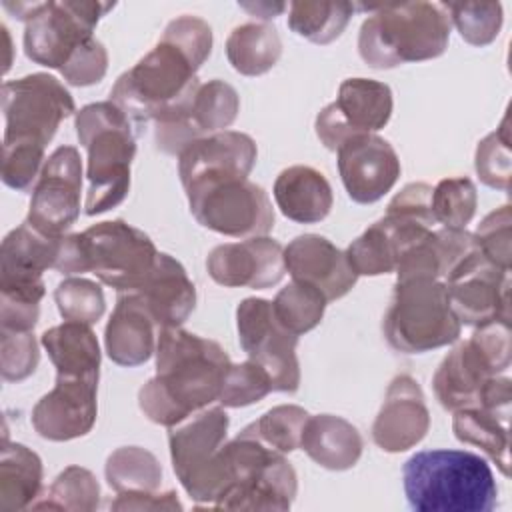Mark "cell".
Wrapping results in <instances>:
<instances>
[{"label": "cell", "instance_id": "obj_1", "mask_svg": "<svg viewBox=\"0 0 512 512\" xmlns=\"http://www.w3.org/2000/svg\"><path fill=\"white\" fill-rule=\"evenodd\" d=\"M212 52V28L198 16L168 22L158 44L118 76L110 100L132 122H154L186 102L200 86L196 72Z\"/></svg>", "mask_w": 512, "mask_h": 512}, {"label": "cell", "instance_id": "obj_2", "mask_svg": "<svg viewBox=\"0 0 512 512\" xmlns=\"http://www.w3.org/2000/svg\"><path fill=\"white\" fill-rule=\"evenodd\" d=\"M154 358L156 374L138 390V406L150 422L166 428L218 402L232 364L216 340L182 326L160 328Z\"/></svg>", "mask_w": 512, "mask_h": 512}, {"label": "cell", "instance_id": "obj_3", "mask_svg": "<svg viewBox=\"0 0 512 512\" xmlns=\"http://www.w3.org/2000/svg\"><path fill=\"white\" fill-rule=\"evenodd\" d=\"M408 506L418 512H490L498 486L488 462L468 450H422L402 466Z\"/></svg>", "mask_w": 512, "mask_h": 512}, {"label": "cell", "instance_id": "obj_4", "mask_svg": "<svg viewBox=\"0 0 512 512\" xmlns=\"http://www.w3.org/2000/svg\"><path fill=\"white\" fill-rule=\"evenodd\" d=\"M368 18L360 26L358 54L378 70L438 58L450 40V14L442 2L354 6Z\"/></svg>", "mask_w": 512, "mask_h": 512}, {"label": "cell", "instance_id": "obj_5", "mask_svg": "<svg viewBox=\"0 0 512 512\" xmlns=\"http://www.w3.org/2000/svg\"><path fill=\"white\" fill-rule=\"evenodd\" d=\"M74 128L80 144L88 152L84 212L96 216L116 208L128 196L136 138L130 118L112 100L80 108L74 116Z\"/></svg>", "mask_w": 512, "mask_h": 512}, {"label": "cell", "instance_id": "obj_6", "mask_svg": "<svg viewBox=\"0 0 512 512\" xmlns=\"http://www.w3.org/2000/svg\"><path fill=\"white\" fill-rule=\"evenodd\" d=\"M156 256L146 232L124 220H106L64 236L54 268L66 276L92 272L106 286L128 292L144 282Z\"/></svg>", "mask_w": 512, "mask_h": 512}, {"label": "cell", "instance_id": "obj_7", "mask_svg": "<svg viewBox=\"0 0 512 512\" xmlns=\"http://www.w3.org/2000/svg\"><path fill=\"white\" fill-rule=\"evenodd\" d=\"M228 462V488L214 504L216 510H278L292 506L298 478L286 456L246 428L224 442Z\"/></svg>", "mask_w": 512, "mask_h": 512}, {"label": "cell", "instance_id": "obj_8", "mask_svg": "<svg viewBox=\"0 0 512 512\" xmlns=\"http://www.w3.org/2000/svg\"><path fill=\"white\" fill-rule=\"evenodd\" d=\"M460 326L442 280H396L382 320L384 338L394 350L422 354L448 346L458 340Z\"/></svg>", "mask_w": 512, "mask_h": 512}, {"label": "cell", "instance_id": "obj_9", "mask_svg": "<svg viewBox=\"0 0 512 512\" xmlns=\"http://www.w3.org/2000/svg\"><path fill=\"white\" fill-rule=\"evenodd\" d=\"M230 418L222 406H208L168 432L170 460L186 494L208 508L228 488L224 442Z\"/></svg>", "mask_w": 512, "mask_h": 512}, {"label": "cell", "instance_id": "obj_10", "mask_svg": "<svg viewBox=\"0 0 512 512\" xmlns=\"http://www.w3.org/2000/svg\"><path fill=\"white\" fill-rule=\"evenodd\" d=\"M510 320H494L476 326L472 336L454 346L438 364L432 388L444 410L476 406L488 378L510 366Z\"/></svg>", "mask_w": 512, "mask_h": 512}, {"label": "cell", "instance_id": "obj_11", "mask_svg": "<svg viewBox=\"0 0 512 512\" xmlns=\"http://www.w3.org/2000/svg\"><path fill=\"white\" fill-rule=\"evenodd\" d=\"M4 146L44 150L58 126L76 112L66 86L44 72H34L2 84Z\"/></svg>", "mask_w": 512, "mask_h": 512}, {"label": "cell", "instance_id": "obj_12", "mask_svg": "<svg viewBox=\"0 0 512 512\" xmlns=\"http://www.w3.org/2000/svg\"><path fill=\"white\" fill-rule=\"evenodd\" d=\"M196 222L230 238L268 236L274 208L262 186L248 178H220L184 188Z\"/></svg>", "mask_w": 512, "mask_h": 512}, {"label": "cell", "instance_id": "obj_13", "mask_svg": "<svg viewBox=\"0 0 512 512\" xmlns=\"http://www.w3.org/2000/svg\"><path fill=\"white\" fill-rule=\"evenodd\" d=\"M114 4L104 2H40L24 28L26 56L46 68L62 70L72 54L92 36L98 20Z\"/></svg>", "mask_w": 512, "mask_h": 512}, {"label": "cell", "instance_id": "obj_14", "mask_svg": "<svg viewBox=\"0 0 512 512\" xmlns=\"http://www.w3.org/2000/svg\"><path fill=\"white\" fill-rule=\"evenodd\" d=\"M236 328L242 350L268 372L272 390L296 392L300 386V364L296 356L298 336L278 322L272 302L264 298H244L236 308Z\"/></svg>", "mask_w": 512, "mask_h": 512}, {"label": "cell", "instance_id": "obj_15", "mask_svg": "<svg viewBox=\"0 0 512 512\" xmlns=\"http://www.w3.org/2000/svg\"><path fill=\"white\" fill-rule=\"evenodd\" d=\"M82 158L74 146H58L32 188L26 222L50 238H64L80 216Z\"/></svg>", "mask_w": 512, "mask_h": 512}, {"label": "cell", "instance_id": "obj_16", "mask_svg": "<svg viewBox=\"0 0 512 512\" xmlns=\"http://www.w3.org/2000/svg\"><path fill=\"white\" fill-rule=\"evenodd\" d=\"M392 90L370 78H348L340 84L334 102L324 106L314 122L320 142L336 152L348 138L374 134L392 116Z\"/></svg>", "mask_w": 512, "mask_h": 512}, {"label": "cell", "instance_id": "obj_17", "mask_svg": "<svg viewBox=\"0 0 512 512\" xmlns=\"http://www.w3.org/2000/svg\"><path fill=\"white\" fill-rule=\"evenodd\" d=\"M444 284L460 324L510 320V270L498 268L478 250L458 264Z\"/></svg>", "mask_w": 512, "mask_h": 512}, {"label": "cell", "instance_id": "obj_18", "mask_svg": "<svg viewBox=\"0 0 512 512\" xmlns=\"http://www.w3.org/2000/svg\"><path fill=\"white\" fill-rule=\"evenodd\" d=\"M336 156L340 180L358 204L378 202L394 188L402 170L392 144L376 134L348 138L336 150Z\"/></svg>", "mask_w": 512, "mask_h": 512}, {"label": "cell", "instance_id": "obj_19", "mask_svg": "<svg viewBox=\"0 0 512 512\" xmlns=\"http://www.w3.org/2000/svg\"><path fill=\"white\" fill-rule=\"evenodd\" d=\"M206 270L220 286L270 288L286 274L284 248L268 236L218 244L206 258Z\"/></svg>", "mask_w": 512, "mask_h": 512}, {"label": "cell", "instance_id": "obj_20", "mask_svg": "<svg viewBox=\"0 0 512 512\" xmlns=\"http://www.w3.org/2000/svg\"><path fill=\"white\" fill-rule=\"evenodd\" d=\"M98 380L60 376L32 408V426L38 436L52 442H66L86 436L98 416Z\"/></svg>", "mask_w": 512, "mask_h": 512}, {"label": "cell", "instance_id": "obj_21", "mask_svg": "<svg viewBox=\"0 0 512 512\" xmlns=\"http://www.w3.org/2000/svg\"><path fill=\"white\" fill-rule=\"evenodd\" d=\"M258 158L256 142L236 130H222L190 142L178 154L182 188L220 178H248Z\"/></svg>", "mask_w": 512, "mask_h": 512}, {"label": "cell", "instance_id": "obj_22", "mask_svg": "<svg viewBox=\"0 0 512 512\" xmlns=\"http://www.w3.org/2000/svg\"><path fill=\"white\" fill-rule=\"evenodd\" d=\"M428 428L430 412L418 380L410 374L394 376L372 424L374 444L384 452H404L422 442Z\"/></svg>", "mask_w": 512, "mask_h": 512}, {"label": "cell", "instance_id": "obj_23", "mask_svg": "<svg viewBox=\"0 0 512 512\" xmlns=\"http://www.w3.org/2000/svg\"><path fill=\"white\" fill-rule=\"evenodd\" d=\"M284 266L292 280L316 288L328 302L346 296L358 280L346 252L320 234H300L290 240L284 248Z\"/></svg>", "mask_w": 512, "mask_h": 512}, {"label": "cell", "instance_id": "obj_24", "mask_svg": "<svg viewBox=\"0 0 512 512\" xmlns=\"http://www.w3.org/2000/svg\"><path fill=\"white\" fill-rule=\"evenodd\" d=\"M158 324L136 292H118L104 330L108 358L118 366H140L156 352Z\"/></svg>", "mask_w": 512, "mask_h": 512}, {"label": "cell", "instance_id": "obj_25", "mask_svg": "<svg viewBox=\"0 0 512 512\" xmlns=\"http://www.w3.org/2000/svg\"><path fill=\"white\" fill-rule=\"evenodd\" d=\"M132 292L142 298L158 328L182 326L196 308L194 282L184 266L166 252H158L152 270Z\"/></svg>", "mask_w": 512, "mask_h": 512}, {"label": "cell", "instance_id": "obj_26", "mask_svg": "<svg viewBox=\"0 0 512 512\" xmlns=\"http://www.w3.org/2000/svg\"><path fill=\"white\" fill-rule=\"evenodd\" d=\"M272 192L280 212L298 224L324 220L334 204L332 186L326 176L304 164L284 168L276 176Z\"/></svg>", "mask_w": 512, "mask_h": 512}, {"label": "cell", "instance_id": "obj_27", "mask_svg": "<svg viewBox=\"0 0 512 512\" xmlns=\"http://www.w3.org/2000/svg\"><path fill=\"white\" fill-rule=\"evenodd\" d=\"M62 238H50L26 220L8 232L0 246V284L40 282L48 268L56 266Z\"/></svg>", "mask_w": 512, "mask_h": 512}, {"label": "cell", "instance_id": "obj_28", "mask_svg": "<svg viewBox=\"0 0 512 512\" xmlns=\"http://www.w3.org/2000/svg\"><path fill=\"white\" fill-rule=\"evenodd\" d=\"M300 448L322 468L342 472L356 466L362 456L364 440L358 428L342 416L316 414L310 416Z\"/></svg>", "mask_w": 512, "mask_h": 512}, {"label": "cell", "instance_id": "obj_29", "mask_svg": "<svg viewBox=\"0 0 512 512\" xmlns=\"http://www.w3.org/2000/svg\"><path fill=\"white\" fill-rule=\"evenodd\" d=\"M40 342L56 366V374L100 378V344L90 326L66 320L44 330Z\"/></svg>", "mask_w": 512, "mask_h": 512}, {"label": "cell", "instance_id": "obj_30", "mask_svg": "<svg viewBox=\"0 0 512 512\" xmlns=\"http://www.w3.org/2000/svg\"><path fill=\"white\" fill-rule=\"evenodd\" d=\"M510 412L490 410L482 406H468L454 412L452 430L454 436L464 442L478 446L504 476L510 474V434H508Z\"/></svg>", "mask_w": 512, "mask_h": 512}, {"label": "cell", "instance_id": "obj_31", "mask_svg": "<svg viewBox=\"0 0 512 512\" xmlns=\"http://www.w3.org/2000/svg\"><path fill=\"white\" fill-rule=\"evenodd\" d=\"M42 488V460L20 442L4 440L0 454V510L32 508Z\"/></svg>", "mask_w": 512, "mask_h": 512}, {"label": "cell", "instance_id": "obj_32", "mask_svg": "<svg viewBox=\"0 0 512 512\" xmlns=\"http://www.w3.org/2000/svg\"><path fill=\"white\" fill-rule=\"evenodd\" d=\"M226 56L242 76H260L272 70L282 56L278 30L266 22L236 26L226 40Z\"/></svg>", "mask_w": 512, "mask_h": 512}, {"label": "cell", "instance_id": "obj_33", "mask_svg": "<svg viewBox=\"0 0 512 512\" xmlns=\"http://www.w3.org/2000/svg\"><path fill=\"white\" fill-rule=\"evenodd\" d=\"M354 10V4L350 2H292L288 6V26L294 34L314 44H330L340 38Z\"/></svg>", "mask_w": 512, "mask_h": 512}, {"label": "cell", "instance_id": "obj_34", "mask_svg": "<svg viewBox=\"0 0 512 512\" xmlns=\"http://www.w3.org/2000/svg\"><path fill=\"white\" fill-rule=\"evenodd\" d=\"M106 482L116 494L156 492L162 484V466L158 458L140 446H122L114 450L104 466Z\"/></svg>", "mask_w": 512, "mask_h": 512}, {"label": "cell", "instance_id": "obj_35", "mask_svg": "<svg viewBox=\"0 0 512 512\" xmlns=\"http://www.w3.org/2000/svg\"><path fill=\"white\" fill-rule=\"evenodd\" d=\"M344 252L358 276H380L394 272L400 254L396 236L384 218L368 226Z\"/></svg>", "mask_w": 512, "mask_h": 512}, {"label": "cell", "instance_id": "obj_36", "mask_svg": "<svg viewBox=\"0 0 512 512\" xmlns=\"http://www.w3.org/2000/svg\"><path fill=\"white\" fill-rule=\"evenodd\" d=\"M326 298L316 288L292 280L272 300L278 322L296 336H302L322 322Z\"/></svg>", "mask_w": 512, "mask_h": 512}, {"label": "cell", "instance_id": "obj_37", "mask_svg": "<svg viewBox=\"0 0 512 512\" xmlns=\"http://www.w3.org/2000/svg\"><path fill=\"white\" fill-rule=\"evenodd\" d=\"M100 506V484L96 476L82 466L64 468L50 484L44 500L34 502L32 508L92 512Z\"/></svg>", "mask_w": 512, "mask_h": 512}, {"label": "cell", "instance_id": "obj_38", "mask_svg": "<svg viewBox=\"0 0 512 512\" xmlns=\"http://www.w3.org/2000/svg\"><path fill=\"white\" fill-rule=\"evenodd\" d=\"M240 96L224 80H208L198 86L192 100V122L202 136L226 130L238 116Z\"/></svg>", "mask_w": 512, "mask_h": 512}, {"label": "cell", "instance_id": "obj_39", "mask_svg": "<svg viewBox=\"0 0 512 512\" xmlns=\"http://www.w3.org/2000/svg\"><path fill=\"white\" fill-rule=\"evenodd\" d=\"M310 414L296 404H280L266 410L258 420L244 426L270 448L290 454L300 448V438Z\"/></svg>", "mask_w": 512, "mask_h": 512}, {"label": "cell", "instance_id": "obj_40", "mask_svg": "<svg viewBox=\"0 0 512 512\" xmlns=\"http://www.w3.org/2000/svg\"><path fill=\"white\" fill-rule=\"evenodd\" d=\"M478 206L476 186L466 176L444 178L432 188V214L444 228H466Z\"/></svg>", "mask_w": 512, "mask_h": 512}, {"label": "cell", "instance_id": "obj_41", "mask_svg": "<svg viewBox=\"0 0 512 512\" xmlns=\"http://www.w3.org/2000/svg\"><path fill=\"white\" fill-rule=\"evenodd\" d=\"M510 118L504 114L500 126L484 136L474 154V168L478 178L496 190H510L512 180V154H510Z\"/></svg>", "mask_w": 512, "mask_h": 512}, {"label": "cell", "instance_id": "obj_42", "mask_svg": "<svg viewBox=\"0 0 512 512\" xmlns=\"http://www.w3.org/2000/svg\"><path fill=\"white\" fill-rule=\"evenodd\" d=\"M54 302L64 320L80 322L86 326L96 324L106 310V300L100 284L80 276H70L62 280L54 290Z\"/></svg>", "mask_w": 512, "mask_h": 512}, {"label": "cell", "instance_id": "obj_43", "mask_svg": "<svg viewBox=\"0 0 512 512\" xmlns=\"http://www.w3.org/2000/svg\"><path fill=\"white\" fill-rule=\"evenodd\" d=\"M46 294L44 282L0 284V330L32 332L40 316V300Z\"/></svg>", "mask_w": 512, "mask_h": 512}, {"label": "cell", "instance_id": "obj_44", "mask_svg": "<svg viewBox=\"0 0 512 512\" xmlns=\"http://www.w3.org/2000/svg\"><path fill=\"white\" fill-rule=\"evenodd\" d=\"M450 22L472 46H486L496 40L502 28L500 2H454L446 4Z\"/></svg>", "mask_w": 512, "mask_h": 512}, {"label": "cell", "instance_id": "obj_45", "mask_svg": "<svg viewBox=\"0 0 512 512\" xmlns=\"http://www.w3.org/2000/svg\"><path fill=\"white\" fill-rule=\"evenodd\" d=\"M270 392L274 390L268 372L248 358L246 362L228 366L218 402L224 408H242L260 402Z\"/></svg>", "mask_w": 512, "mask_h": 512}, {"label": "cell", "instance_id": "obj_46", "mask_svg": "<svg viewBox=\"0 0 512 512\" xmlns=\"http://www.w3.org/2000/svg\"><path fill=\"white\" fill-rule=\"evenodd\" d=\"M478 252L502 270H510L512 260V210L508 204L492 210L472 234Z\"/></svg>", "mask_w": 512, "mask_h": 512}, {"label": "cell", "instance_id": "obj_47", "mask_svg": "<svg viewBox=\"0 0 512 512\" xmlns=\"http://www.w3.org/2000/svg\"><path fill=\"white\" fill-rule=\"evenodd\" d=\"M40 360L32 332L0 330V372L6 382H20L34 374Z\"/></svg>", "mask_w": 512, "mask_h": 512}, {"label": "cell", "instance_id": "obj_48", "mask_svg": "<svg viewBox=\"0 0 512 512\" xmlns=\"http://www.w3.org/2000/svg\"><path fill=\"white\" fill-rule=\"evenodd\" d=\"M108 70V52L104 44L90 38L82 48H78L72 58L64 64L60 74L72 86H92L98 84Z\"/></svg>", "mask_w": 512, "mask_h": 512}, {"label": "cell", "instance_id": "obj_49", "mask_svg": "<svg viewBox=\"0 0 512 512\" xmlns=\"http://www.w3.org/2000/svg\"><path fill=\"white\" fill-rule=\"evenodd\" d=\"M386 216L432 226L436 224L432 214V186L426 182L406 184L388 204Z\"/></svg>", "mask_w": 512, "mask_h": 512}, {"label": "cell", "instance_id": "obj_50", "mask_svg": "<svg viewBox=\"0 0 512 512\" xmlns=\"http://www.w3.org/2000/svg\"><path fill=\"white\" fill-rule=\"evenodd\" d=\"M112 510H182L176 492H124L110 504Z\"/></svg>", "mask_w": 512, "mask_h": 512}, {"label": "cell", "instance_id": "obj_51", "mask_svg": "<svg viewBox=\"0 0 512 512\" xmlns=\"http://www.w3.org/2000/svg\"><path fill=\"white\" fill-rule=\"evenodd\" d=\"M240 8L246 10L250 16L266 22V20L280 16L288 8V4H284V2H240Z\"/></svg>", "mask_w": 512, "mask_h": 512}]
</instances>
